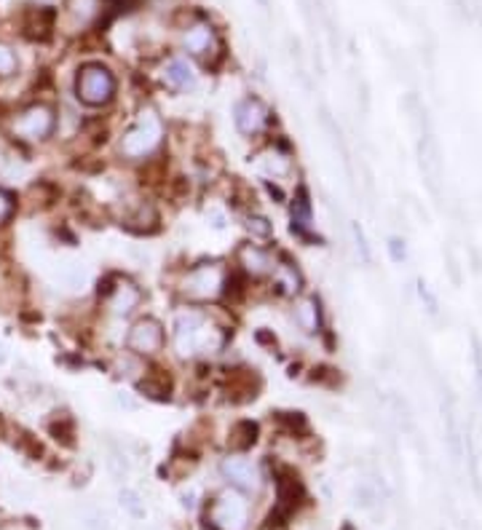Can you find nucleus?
<instances>
[{"label": "nucleus", "instance_id": "23", "mask_svg": "<svg viewBox=\"0 0 482 530\" xmlns=\"http://www.w3.org/2000/svg\"><path fill=\"white\" fill-rule=\"evenodd\" d=\"M51 27H54V13L46 11V8L32 11L30 19H27V24H24L27 35H30V38H38V40H46L48 32H51Z\"/></svg>", "mask_w": 482, "mask_h": 530}, {"label": "nucleus", "instance_id": "21", "mask_svg": "<svg viewBox=\"0 0 482 530\" xmlns=\"http://www.w3.org/2000/svg\"><path fill=\"white\" fill-rule=\"evenodd\" d=\"M67 8V16L75 27H89L94 24L100 16H102V8H105V0H67L65 3Z\"/></svg>", "mask_w": 482, "mask_h": 530}, {"label": "nucleus", "instance_id": "18", "mask_svg": "<svg viewBox=\"0 0 482 530\" xmlns=\"http://www.w3.org/2000/svg\"><path fill=\"white\" fill-rule=\"evenodd\" d=\"M161 78H163V83H166L171 91H180V94L193 91L196 83H198L193 67H190L185 59H169V62L163 65V70H161Z\"/></svg>", "mask_w": 482, "mask_h": 530}, {"label": "nucleus", "instance_id": "6", "mask_svg": "<svg viewBox=\"0 0 482 530\" xmlns=\"http://www.w3.org/2000/svg\"><path fill=\"white\" fill-rule=\"evenodd\" d=\"M209 523L217 530H247L250 526V504L233 488L220 493L209 507Z\"/></svg>", "mask_w": 482, "mask_h": 530}, {"label": "nucleus", "instance_id": "5", "mask_svg": "<svg viewBox=\"0 0 482 530\" xmlns=\"http://www.w3.org/2000/svg\"><path fill=\"white\" fill-rule=\"evenodd\" d=\"M57 129V110L46 102H35L13 116L11 132L24 143H46Z\"/></svg>", "mask_w": 482, "mask_h": 530}, {"label": "nucleus", "instance_id": "7", "mask_svg": "<svg viewBox=\"0 0 482 530\" xmlns=\"http://www.w3.org/2000/svg\"><path fill=\"white\" fill-rule=\"evenodd\" d=\"M163 346H166V330L156 317H140L127 333V352L140 359L159 356Z\"/></svg>", "mask_w": 482, "mask_h": 530}, {"label": "nucleus", "instance_id": "12", "mask_svg": "<svg viewBox=\"0 0 482 530\" xmlns=\"http://www.w3.org/2000/svg\"><path fill=\"white\" fill-rule=\"evenodd\" d=\"M143 300H145L143 290H140L132 279L118 276L113 292H110L102 303L108 306L110 317H116V319H129V317L143 306Z\"/></svg>", "mask_w": 482, "mask_h": 530}, {"label": "nucleus", "instance_id": "24", "mask_svg": "<svg viewBox=\"0 0 482 530\" xmlns=\"http://www.w3.org/2000/svg\"><path fill=\"white\" fill-rule=\"evenodd\" d=\"M244 228H247V233H250L252 239H260V241H266V239L274 236V222H271L266 214H255V212L247 214Z\"/></svg>", "mask_w": 482, "mask_h": 530}, {"label": "nucleus", "instance_id": "29", "mask_svg": "<svg viewBox=\"0 0 482 530\" xmlns=\"http://www.w3.org/2000/svg\"><path fill=\"white\" fill-rule=\"evenodd\" d=\"M11 214H13V198H11V193H5V190L0 187V225H3Z\"/></svg>", "mask_w": 482, "mask_h": 530}, {"label": "nucleus", "instance_id": "31", "mask_svg": "<svg viewBox=\"0 0 482 530\" xmlns=\"http://www.w3.org/2000/svg\"><path fill=\"white\" fill-rule=\"evenodd\" d=\"M5 361V349H3V343H0V364Z\"/></svg>", "mask_w": 482, "mask_h": 530}, {"label": "nucleus", "instance_id": "11", "mask_svg": "<svg viewBox=\"0 0 482 530\" xmlns=\"http://www.w3.org/2000/svg\"><path fill=\"white\" fill-rule=\"evenodd\" d=\"M182 48L190 56H198L201 62H212V56L220 54V38L217 30L209 22H193L190 27H185L182 32Z\"/></svg>", "mask_w": 482, "mask_h": 530}, {"label": "nucleus", "instance_id": "9", "mask_svg": "<svg viewBox=\"0 0 482 530\" xmlns=\"http://www.w3.org/2000/svg\"><path fill=\"white\" fill-rule=\"evenodd\" d=\"M220 474L231 482V488H236L241 493H255L263 485L260 469L247 456H241V453H231L228 458H223Z\"/></svg>", "mask_w": 482, "mask_h": 530}, {"label": "nucleus", "instance_id": "4", "mask_svg": "<svg viewBox=\"0 0 482 530\" xmlns=\"http://www.w3.org/2000/svg\"><path fill=\"white\" fill-rule=\"evenodd\" d=\"M228 271L220 263H196L180 279V292L190 303H209L223 298Z\"/></svg>", "mask_w": 482, "mask_h": 530}, {"label": "nucleus", "instance_id": "28", "mask_svg": "<svg viewBox=\"0 0 482 530\" xmlns=\"http://www.w3.org/2000/svg\"><path fill=\"white\" fill-rule=\"evenodd\" d=\"M16 67H19V59H16L13 48H11V46H5V43H0V78L13 75V73H16Z\"/></svg>", "mask_w": 482, "mask_h": 530}, {"label": "nucleus", "instance_id": "14", "mask_svg": "<svg viewBox=\"0 0 482 530\" xmlns=\"http://www.w3.org/2000/svg\"><path fill=\"white\" fill-rule=\"evenodd\" d=\"M121 225H124L127 230L137 233V236H153L161 228L159 209H156L151 201H140V204H135V206L124 214Z\"/></svg>", "mask_w": 482, "mask_h": 530}, {"label": "nucleus", "instance_id": "17", "mask_svg": "<svg viewBox=\"0 0 482 530\" xmlns=\"http://www.w3.org/2000/svg\"><path fill=\"white\" fill-rule=\"evenodd\" d=\"M314 212H311V198L309 190L301 187L293 198V233L301 236L303 241H314Z\"/></svg>", "mask_w": 482, "mask_h": 530}, {"label": "nucleus", "instance_id": "3", "mask_svg": "<svg viewBox=\"0 0 482 530\" xmlns=\"http://www.w3.org/2000/svg\"><path fill=\"white\" fill-rule=\"evenodd\" d=\"M118 81L113 70L102 62H86L75 75V97L86 108H108L116 100Z\"/></svg>", "mask_w": 482, "mask_h": 530}, {"label": "nucleus", "instance_id": "2", "mask_svg": "<svg viewBox=\"0 0 482 530\" xmlns=\"http://www.w3.org/2000/svg\"><path fill=\"white\" fill-rule=\"evenodd\" d=\"M163 143V121L153 108H145L124 129L118 140V153L127 161H151Z\"/></svg>", "mask_w": 482, "mask_h": 530}, {"label": "nucleus", "instance_id": "25", "mask_svg": "<svg viewBox=\"0 0 482 530\" xmlns=\"http://www.w3.org/2000/svg\"><path fill=\"white\" fill-rule=\"evenodd\" d=\"M59 279H62V284H67V287L78 290V287H83V284H86L89 274H86L83 263H65V265H62V271H59Z\"/></svg>", "mask_w": 482, "mask_h": 530}, {"label": "nucleus", "instance_id": "19", "mask_svg": "<svg viewBox=\"0 0 482 530\" xmlns=\"http://www.w3.org/2000/svg\"><path fill=\"white\" fill-rule=\"evenodd\" d=\"M258 167L274 179H282L293 172V156L285 145H271L258 156Z\"/></svg>", "mask_w": 482, "mask_h": 530}, {"label": "nucleus", "instance_id": "16", "mask_svg": "<svg viewBox=\"0 0 482 530\" xmlns=\"http://www.w3.org/2000/svg\"><path fill=\"white\" fill-rule=\"evenodd\" d=\"M137 388L140 394H145L148 399H156V402H169L171 394H174V380L169 375V369H156V367H145V372L137 378Z\"/></svg>", "mask_w": 482, "mask_h": 530}, {"label": "nucleus", "instance_id": "8", "mask_svg": "<svg viewBox=\"0 0 482 530\" xmlns=\"http://www.w3.org/2000/svg\"><path fill=\"white\" fill-rule=\"evenodd\" d=\"M233 124H236V132L244 135V137H258L268 129L271 124V110L268 105L260 100V97H244L236 110H233Z\"/></svg>", "mask_w": 482, "mask_h": 530}, {"label": "nucleus", "instance_id": "22", "mask_svg": "<svg viewBox=\"0 0 482 530\" xmlns=\"http://www.w3.org/2000/svg\"><path fill=\"white\" fill-rule=\"evenodd\" d=\"M274 423L290 437H298V434L309 431V421L301 410H279V413H274Z\"/></svg>", "mask_w": 482, "mask_h": 530}, {"label": "nucleus", "instance_id": "13", "mask_svg": "<svg viewBox=\"0 0 482 530\" xmlns=\"http://www.w3.org/2000/svg\"><path fill=\"white\" fill-rule=\"evenodd\" d=\"M293 322L298 325V330L303 335H320L321 325H324L320 298L317 295H298V300L293 303Z\"/></svg>", "mask_w": 482, "mask_h": 530}, {"label": "nucleus", "instance_id": "1", "mask_svg": "<svg viewBox=\"0 0 482 530\" xmlns=\"http://www.w3.org/2000/svg\"><path fill=\"white\" fill-rule=\"evenodd\" d=\"M228 343L225 327L209 319V314L198 308H185L177 314L171 327V346L180 359H198L220 353Z\"/></svg>", "mask_w": 482, "mask_h": 530}, {"label": "nucleus", "instance_id": "15", "mask_svg": "<svg viewBox=\"0 0 482 530\" xmlns=\"http://www.w3.org/2000/svg\"><path fill=\"white\" fill-rule=\"evenodd\" d=\"M268 279H271V290L279 298H295V295L303 292V274L290 260H279L276 268H274V274Z\"/></svg>", "mask_w": 482, "mask_h": 530}, {"label": "nucleus", "instance_id": "10", "mask_svg": "<svg viewBox=\"0 0 482 530\" xmlns=\"http://www.w3.org/2000/svg\"><path fill=\"white\" fill-rule=\"evenodd\" d=\"M276 257L271 249L260 247V244H241L236 249V271L244 274L247 279H268L276 268Z\"/></svg>", "mask_w": 482, "mask_h": 530}, {"label": "nucleus", "instance_id": "27", "mask_svg": "<svg viewBox=\"0 0 482 530\" xmlns=\"http://www.w3.org/2000/svg\"><path fill=\"white\" fill-rule=\"evenodd\" d=\"M121 507L135 517V520H143L145 517V504L140 501V496L135 491H121Z\"/></svg>", "mask_w": 482, "mask_h": 530}, {"label": "nucleus", "instance_id": "30", "mask_svg": "<svg viewBox=\"0 0 482 530\" xmlns=\"http://www.w3.org/2000/svg\"><path fill=\"white\" fill-rule=\"evenodd\" d=\"M116 404H118V407H127V410H137V402H135L129 394H124V391L116 394Z\"/></svg>", "mask_w": 482, "mask_h": 530}, {"label": "nucleus", "instance_id": "20", "mask_svg": "<svg viewBox=\"0 0 482 530\" xmlns=\"http://www.w3.org/2000/svg\"><path fill=\"white\" fill-rule=\"evenodd\" d=\"M258 437H260L258 421L241 418V421H236V423L228 429V447H231L233 453H247L250 447L258 445Z\"/></svg>", "mask_w": 482, "mask_h": 530}, {"label": "nucleus", "instance_id": "26", "mask_svg": "<svg viewBox=\"0 0 482 530\" xmlns=\"http://www.w3.org/2000/svg\"><path fill=\"white\" fill-rule=\"evenodd\" d=\"M48 431L54 434L57 442H62V445H67V447L75 445V439H73V437H75V429H73V421H70V418H62L59 423H51Z\"/></svg>", "mask_w": 482, "mask_h": 530}]
</instances>
